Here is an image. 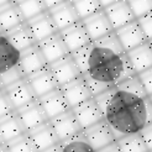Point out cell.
<instances>
[{"label": "cell", "instance_id": "6da1fadb", "mask_svg": "<svg viewBox=\"0 0 152 152\" xmlns=\"http://www.w3.org/2000/svg\"><path fill=\"white\" fill-rule=\"evenodd\" d=\"M116 140L152 123V103L137 74L94 96Z\"/></svg>", "mask_w": 152, "mask_h": 152}, {"label": "cell", "instance_id": "7a4b0ae2", "mask_svg": "<svg viewBox=\"0 0 152 152\" xmlns=\"http://www.w3.org/2000/svg\"><path fill=\"white\" fill-rule=\"evenodd\" d=\"M72 56L94 96L136 74L115 31L92 41Z\"/></svg>", "mask_w": 152, "mask_h": 152}, {"label": "cell", "instance_id": "3957f363", "mask_svg": "<svg viewBox=\"0 0 152 152\" xmlns=\"http://www.w3.org/2000/svg\"><path fill=\"white\" fill-rule=\"evenodd\" d=\"M48 66L51 68L53 75H55L59 88L66 86L67 83L79 78L82 75L80 69H79L77 62H75V59L73 58L72 53H69L68 56L61 58Z\"/></svg>", "mask_w": 152, "mask_h": 152}, {"label": "cell", "instance_id": "277c9868", "mask_svg": "<svg viewBox=\"0 0 152 152\" xmlns=\"http://www.w3.org/2000/svg\"><path fill=\"white\" fill-rule=\"evenodd\" d=\"M72 110H73L74 115L77 118L83 131L94 126L98 123H100L102 120H104L103 111L100 109L99 104L96 103L94 96L88 99L87 102L79 104L78 106H75Z\"/></svg>", "mask_w": 152, "mask_h": 152}, {"label": "cell", "instance_id": "5b68a950", "mask_svg": "<svg viewBox=\"0 0 152 152\" xmlns=\"http://www.w3.org/2000/svg\"><path fill=\"white\" fill-rule=\"evenodd\" d=\"M18 115L27 132L50 121L47 114L45 113L39 99H36L32 103H30L25 106H22L21 109H19Z\"/></svg>", "mask_w": 152, "mask_h": 152}, {"label": "cell", "instance_id": "8992f818", "mask_svg": "<svg viewBox=\"0 0 152 152\" xmlns=\"http://www.w3.org/2000/svg\"><path fill=\"white\" fill-rule=\"evenodd\" d=\"M115 34L121 43V46L124 47L126 52L148 41L143 30L139 24L137 19L130 22V24L115 30Z\"/></svg>", "mask_w": 152, "mask_h": 152}, {"label": "cell", "instance_id": "52a82bcc", "mask_svg": "<svg viewBox=\"0 0 152 152\" xmlns=\"http://www.w3.org/2000/svg\"><path fill=\"white\" fill-rule=\"evenodd\" d=\"M61 89H62L66 99L71 106V109L75 108V106H78L79 104L84 103L88 99L94 96L88 86V83L86 82V79L83 78L82 75L79 78L67 83L66 86L61 87Z\"/></svg>", "mask_w": 152, "mask_h": 152}, {"label": "cell", "instance_id": "ba28073f", "mask_svg": "<svg viewBox=\"0 0 152 152\" xmlns=\"http://www.w3.org/2000/svg\"><path fill=\"white\" fill-rule=\"evenodd\" d=\"M1 89L5 90L6 94L9 95L16 111L21 109L22 106H25L37 99V96L34 92L31 84L28 83L27 78H22L21 80L14 83V84L6 88H1Z\"/></svg>", "mask_w": 152, "mask_h": 152}, {"label": "cell", "instance_id": "9c48e42d", "mask_svg": "<svg viewBox=\"0 0 152 152\" xmlns=\"http://www.w3.org/2000/svg\"><path fill=\"white\" fill-rule=\"evenodd\" d=\"M59 32L62 35L63 40L71 53L88 46V45L92 42V39H90V36H89L82 20Z\"/></svg>", "mask_w": 152, "mask_h": 152}, {"label": "cell", "instance_id": "30bf717a", "mask_svg": "<svg viewBox=\"0 0 152 152\" xmlns=\"http://www.w3.org/2000/svg\"><path fill=\"white\" fill-rule=\"evenodd\" d=\"M26 78L28 79L30 84H31L37 99H40L43 95H46V94L53 92V90H56L57 88H59L50 66L45 67L43 69L28 75Z\"/></svg>", "mask_w": 152, "mask_h": 152}, {"label": "cell", "instance_id": "8fae6325", "mask_svg": "<svg viewBox=\"0 0 152 152\" xmlns=\"http://www.w3.org/2000/svg\"><path fill=\"white\" fill-rule=\"evenodd\" d=\"M82 21H83V24H84L92 41H96V40L102 39V37L115 31L104 9L93 14V15H90L89 18L82 20Z\"/></svg>", "mask_w": 152, "mask_h": 152}, {"label": "cell", "instance_id": "7c38bea8", "mask_svg": "<svg viewBox=\"0 0 152 152\" xmlns=\"http://www.w3.org/2000/svg\"><path fill=\"white\" fill-rule=\"evenodd\" d=\"M37 45H39V47H40L41 52L43 53V56L46 58L48 64L56 62V61L63 58L71 53L61 32L55 34L53 36L39 42Z\"/></svg>", "mask_w": 152, "mask_h": 152}, {"label": "cell", "instance_id": "4fadbf2b", "mask_svg": "<svg viewBox=\"0 0 152 152\" xmlns=\"http://www.w3.org/2000/svg\"><path fill=\"white\" fill-rule=\"evenodd\" d=\"M39 100L50 120L57 118L58 115H62L68 110H72L61 88H57L53 92L43 95Z\"/></svg>", "mask_w": 152, "mask_h": 152}, {"label": "cell", "instance_id": "5bb4252c", "mask_svg": "<svg viewBox=\"0 0 152 152\" xmlns=\"http://www.w3.org/2000/svg\"><path fill=\"white\" fill-rule=\"evenodd\" d=\"M48 12L55 21L58 31H62V30L72 26L75 22L80 21V18L77 10H75L72 0H66L62 4H58L57 6L50 9Z\"/></svg>", "mask_w": 152, "mask_h": 152}, {"label": "cell", "instance_id": "9a60e30c", "mask_svg": "<svg viewBox=\"0 0 152 152\" xmlns=\"http://www.w3.org/2000/svg\"><path fill=\"white\" fill-rule=\"evenodd\" d=\"M84 134L95 151H99L116 141L115 135L105 120H102L100 123L84 130Z\"/></svg>", "mask_w": 152, "mask_h": 152}, {"label": "cell", "instance_id": "2e32d148", "mask_svg": "<svg viewBox=\"0 0 152 152\" xmlns=\"http://www.w3.org/2000/svg\"><path fill=\"white\" fill-rule=\"evenodd\" d=\"M104 10L108 15L114 30H118L136 20V16L127 0H119V1L104 7Z\"/></svg>", "mask_w": 152, "mask_h": 152}, {"label": "cell", "instance_id": "e0dca14e", "mask_svg": "<svg viewBox=\"0 0 152 152\" xmlns=\"http://www.w3.org/2000/svg\"><path fill=\"white\" fill-rule=\"evenodd\" d=\"M50 121L61 142L83 131L73 110H68L67 113L62 114V115H58L57 118L52 119Z\"/></svg>", "mask_w": 152, "mask_h": 152}, {"label": "cell", "instance_id": "ac0fdd59", "mask_svg": "<svg viewBox=\"0 0 152 152\" xmlns=\"http://www.w3.org/2000/svg\"><path fill=\"white\" fill-rule=\"evenodd\" d=\"M26 22H27V25H28L30 30H31V32H32L37 43L48 39V37L53 36L57 32H59L55 21L51 18L48 10L40 14L39 16L26 21Z\"/></svg>", "mask_w": 152, "mask_h": 152}, {"label": "cell", "instance_id": "d6986e66", "mask_svg": "<svg viewBox=\"0 0 152 152\" xmlns=\"http://www.w3.org/2000/svg\"><path fill=\"white\" fill-rule=\"evenodd\" d=\"M27 134L30 136V139L32 140L37 152H42L50 147H53L58 145V143H61V140L58 139L51 121L34 129L31 131H28Z\"/></svg>", "mask_w": 152, "mask_h": 152}, {"label": "cell", "instance_id": "ffe728a7", "mask_svg": "<svg viewBox=\"0 0 152 152\" xmlns=\"http://www.w3.org/2000/svg\"><path fill=\"white\" fill-rule=\"evenodd\" d=\"M47 66H48V63H47L46 58H45L43 53L41 52L39 45H35V46L21 52L20 67L26 77L43 69V68Z\"/></svg>", "mask_w": 152, "mask_h": 152}, {"label": "cell", "instance_id": "44dd1931", "mask_svg": "<svg viewBox=\"0 0 152 152\" xmlns=\"http://www.w3.org/2000/svg\"><path fill=\"white\" fill-rule=\"evenodd\" d=\"M21 51L10 42L5 35L0 34V73L20 66Z\"/></svg>", "mask_w": 152, "mask_h": 152}, {"label": "cell", "instance_id": "7402d4cb", "mask_svg": "<svg viewBox=\"0 0 152 152\" xmlns=\"http://www.w3.org/2000/svg\"><path fill=\"white\" fill-rule=\"evenodd\" d=\"M26 22L16 1L0 7V34H6Z\"/></svg>", "mask_w": 152, "mask_h": 152}, {"label": "cell", "instance_id": "603a6c76", "mask_svg": "<svg viewBox=\"0 0 152 152\" xmlns=\"http://www.w3.org/2000/svg\"><path fill=\"white\" fill-rule=\"evenodd\" d=\"M127 56L136 74H139L152 67V48L150 46L148 41L130 51H127Z\"/></svg>", "mask_w": 152, "mask_h": 152}, {"label": "cell", "instance_id": "cb8c5ba5", "mask_svg": "<svg viewBox=\"0 0 152 152\" xmlns=\"http://www.w3.org/2000/svg\"><path fill=\"white\" fill-rule=\"evenodd\" d=\"M1 35H5L14 46L19 48L21 52L37 45L31 30H30V27L27 25V22H24V24L15 27L11 31L6 32V34H1Z\"/></svg>", "mask_w": 152, "mask_h": 152}, {"label": "cell", "instance_id": "d4e9b609", "mask_svg": "<svg viewBox=\"0 0 152 152\" xmlns=\"http://www.w3.org/2000/svg\"><path fill=\"white\" fill-rule=\"evenodd\" d=\"M26 132L27 131L21 123V120L18 115V111L9 118L0 120V137H1V143H7L9 141L16 139Z\"/></svg>", "mask_w": 152, "mask_h": 152}, {"label": "cell", "instance_id": "484cf974", "mask_svg": "<svg viewBox=\"0 0 152 152\" xmlns=\"http://www.w3.org/2000/svg\"><path fill=\"white\" fill-rule=\"evenodd\" d=\"M62 152H96L95 148L90 145L84 131L72 136L61 142Z\"/></svg>", "mask_w": 152, "mask_h": 152}, {"label": "cell", "instance_id": "4316f807", "mask_svg": "<svg viewBox=\"0 0 152 152\" xmlns=\"http://www.w3.org/2000/svg\"><path fill=\"white\" fill-rule=\"evenodd\" d=\"M121 152H150L141 134H131L116 140Z\"/></svg>", "mask_w": 152, "mask_h": 152}, {"label": "cell", "instance_id": "83f0119b", "mask_svg": "<svg viewBox=\"0 0 152 152\" xmlns=\"http://www.w3.org/2000/svg\"><path fill=\"white\" fill-rule=\"evenodd\" d=\"M16 4L26 21L48 10L43 0H16Z\"/></svg>", "mask_w": 152, "mask_h": 152}, {"label": "cell", "instance_id": "f1b7e54d", "mask_svg": "<svg viewBox=\"0 0 152 152\" xmlns=\"http://www.w3.org/2000/svg\"><path fill=\"white\" fill-rule=\"evenodd\" d=\"M72 3L77 10L80 20L89 18L98 11L103 10V6L99 0H72Z\"/></svg>", "mask_w": 152, "mask_h": 152}, {"label": "cell", "instance_id": "f546056e", "mask_svg": "<svg viewBox=\"0 0 152 152\" xmlns=\"http://www.w3.org/2000/svg\"><path fill=\"white\" fill-rule=\"evenodd\" d=\"M5 145L7 146L10 152H37L34 142L30 139L27 132L9 141L7 143H5Z\"/></svg>", "mask_w": 152, "mask_h": 152}, {"label": "cell", "instance_id": "4dcf8cb0", "mask_svg": "<svg viewBox=\"0 0 152 152\" xmlns=\"http://www.w3.org/2000/svg\"><path fill=\"white\" fill-rule=\"evenodd\" d=\"M22 78H26V75L22 72L21 67L20 66L14 67L9 71L0 73V87L6 88V87L14 84V83L21 80Z\"/></svg>", "mask_w": 152, "mask_h": 152}, {"label": "cell", "instance_id": "1f68e13d", "mask_svg": "<svg viewBox=\"0 0 152 152\" xmlns=\"http://www.w3.org/2000/svg\"><path fill=\"white\" fill-rule=\"evenodd\" d=\"M136 19L152 11V0H127Z\"/></svg>", "mask_w": 152, "mask_h": 152}, {"label": "cell", "instance_id": "d6a6232c", "mask_svg": "<svg viewBox=\"0 0 152 152\" xmlns=\"http://www.w3.org/2000/svg\"><path fill=\"white\" fill-rule=\"evenodd\" d=\"M0 96H1L0 98V120H4L14 115L16 113V109H15L12 102L10 100V98L6 94L5 90L1 89V95Z\"/></svg>", "mask_w": 152, "mask_h": 152}, {"label": "cell", "instance_id": "836d02e7", "mask_svg": "<svg viewBox=\"0 0 152 152\" xmlns=\"http://www.w3.org/2000/svg\"><path fill=\"white\" fill-rule=\"evenodd\" d=\"M137 21H139L141 28L143 30V32H145L147 40L148 41L152 40V11L139 18Z\"/></svg>", "mask_w": 152, "mask_h": 152}, {"label": "cell", "instance_id": "e575fe53", "mask_svg": "<svg viewBox=\"0 0 152 152\" xmlns=\"http://www.w3.org/2000/svg\"><path fill=\"white\" fill-rule=\"evenodd\" d=\"M137 75H139L141 83H142L143 88H145V90H146V93L148 95H152V67L148 68V69H146V71L141 72V73H139Z\"/></svg>", "mask_w": 152, "mask_h": 152}, {"label": "cell", "instance_id": "d590c367", "mask_svg": "<svg viewBox=\"0 0 152 152\" xmlns=\"http://www.w3.org/2000/svg\"><path fill=\"white\" fill-rule=\"evenodd\" d=\"M143 141H145L146 146L150 151H152V123H150L143 130L140 132Z\"/></svg>", "mask_w": 152, "mask_h": 152}, {"label": "cell", "instance_id": "8d00e7d4", "mask_svg": "<svg viewBox=\"0 0 152 152\" xmlns=\"http://www.w3.org/2000/svg\"><path fill=\"white\" fill-rule=\"evenodd\" d=\"M96 152H121V151H120V147L118 145V142L115 141L114 143H111V145L106 146V147H104V148H102L99 151H96Z\"/></svg>", "mask_w": 152, "mask_h": 152}, {"label": "cell", "instance_id": "74e56055", "mask_svg": "<svg viewBox=\"0 0 152 152\" xmlns=\"http://www.w3.org/2000/svg\"><path fill=\"white\" fill-rule=\"evenodd\" d=\"M43 1H45V4H46L47 9L50 10V9H52V7L57 6L58 4H62L63 1H66V0H43Z\"/></svg>", "mask_w": 152, "mask_h": 152}, {"label": "cell", "instance_id": "f35d334b", "mask_svg": "<svg viewBox=\"0 0 152 152\" xmlns=\"http://www.w3.org/2000/svg\"><path fill=\"white\" fill-rule=\"evenodd\" d=\"M42 152H62V147H61V143H58V145L53 146V147H50L47 150H45Z\"/></svg>", "mask_w": 152, "mask_h": 152}, {"label": "cell", "instance_id": "ab89813d", "mask_svg": "<svg viewBox=\"0 0 152 152\" xmlns=\"http://www.w3.org/2000/svg\"><path fill=\"white\" fill-rule=\"evenodd\" d=\"M99 1H100L102 6H103V9H104V7H106V6H109V5L114 4V3L119 1V0H99Z\"/></svg>", "mask_w": 152, "mask_h": 152}, {"label": "cell", "instance_id": "60d3db41", "mask_svg": "<svg viewBox=\"0 0 152 152\" xmlns=\"http://www.w3.org/2000/svg\"><path fill=\"white\" fill-rule=\"evenodd\" d=\"M12 3H15V0H0V7L6 6L9 4H12Z\"/></svg>", "mask_w": 152, "mask_h": 152}, {"label": "cell", "instance_id": "b9f144b4", "mask_svg": "<svg viewBox=\"0 0 152 152\" xmlns=\"http://www.w3.org/2000/svg\"><path fill=\"white\" fill-rule=\"evenodd\" d=\"M0 152H10L9 148H7V146L5 145V143H1V147H0Z\"/></svg>", "mask_w": 152, "mask_h": 152}, {"label": "cell", "instance_id": "7bdbcfd3", "mask_svg": "<svg viewBox=\"0 0 152 152\" xmlns=\"http://www.w3.org/2000/svg\"><path fill=\"white\" fill-rule=\"evenodd\" d=\"M148 43H150V46H151V48H152V40H150V41H148Z\"/></svg>", "mask_w": 152, "mask_h": 152}, {"label": "cell", "instance_id": "ee69618b", "mask_svg": "<svg viewBox=\"0 0 152 152\" xmlns=\"http://www.w3.org/2000/svg\"><path fill=\"white\" fill-rule=\"evenodd\" d=\"M150 99H151V103H152V95H150Z\"/></svg>", "mask_w": 152, "mask_h": 152}, {"label": "cell", "instance_id": "f6af8a7d", "mask_svg": "<svg viewBox=\"0 0 152 152\" xmlns=\"http://www.w3.org/2000/svg\"><path fill=\"white\" fill-rule=\"evenodd\" d=\"M150 152H152V151H150Z\"/></svg>", "mask_w": 152, "mask_h": 152}, {"label": "cell", "instance_id": "bcb514c9", "mask_svg": "<svg viewBox=\"0 0 152 152\" xmlns=\"http://www.w3.org/2000/svg\"><path fill=\"white\" fill-rule=\"evenodd\" d=\"M15 1H16V0H15Z\"/></svg>", "mask_w": 152, "mask_h": 152}]
</instances>
